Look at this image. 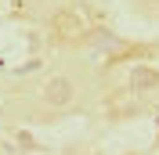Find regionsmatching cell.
Here are the masks:
<instances>
[{
	"mask_svg": "<svg viewBox=\"0 0 159 155\" xmlns=\"http://www.w3.org/2000/svg\"><path fill=\"white\" fill-rule=\"evenodd\" d=\"M134 83H138V87H152V83H159V76H156V72L138 69V72H134Z\"/></svg>",
	"mask_w": 159,
	"mask_h": 155,
	"instance_id": "cell-2",
	"label": "cell"
},
{
	"mask_svg": "<svg viewBox=\"0 0 159 155\" xmlns=\"http://www.w3.org/2000/svg\"><path fill=\"white\" fill-rule=\"evenodd\" d=\"M43 101H47L51 108H69L72 101H76V83H72L69 76H51L47 83H43Z\"/></svg>",
	"mask_w": 159,
	"mask_h": 155,
	"instance_id": "cell-1",
	"label": "cell"
}]
</instances>
